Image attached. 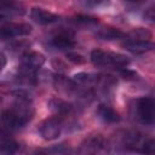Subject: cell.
<instances>
[{"label": "cell", "mask_w": 155, "mask_h": 155, "mask_svg": "<svg viewBox=\"0 0 155 155\" xmlns=\"http://www.w3.org/2000/svg\"><path fill=\"white\" fill-rule=\"evenodd\" d=\"M13 103L2 111V126L7 132H15L24 128L34 116L31 94L27 88L18 87L12 92Z\"/></svg>", "instance_id": "1"}, {"label": "cell", "mask_w": 155, "mask_h": 155, "mask_svg": "<svg viewBox=\"0 0 155 155\" xmlns=\"http://www.w3.org/2000/svg\"><path fill=\"white\" fill-rule=\"evenodd\" d=\"M133 120L147 127H155V99L151 97H139L130 105Z\"/></svg>", "instance_id": "2"}, {"label": "cell", "mask_w": 155, "mask_h": 155, "mask_svg": "<svg viewBox=\"0 0 155 155\" xmlns=\"http://www.w3.org/2000/svg\"><path fill=\"white\" fill-rule=\"evenodd\" d=\"M90 61L94 67L99 68H110L115 70H120L122 68L128 67L130 58L122 53L104 51L99 48H94L90 53Z\"/></svg>", "instance_id": "3"}, {"label": "cell", "mask_w": 155, "mask_h": 155, "mask_svg": "<svg viewBox=\"0 0 155 155\" xmlns=\"http://www.w3.org/2000/svg\"><path fill=\"white\" fill-rule=\"evenodd\" d=\"M68 125H71V124L70 122L67 124V117L61 116V115H54V116H51V117L44 120L40 124L38 132L42 139L54 140L58 137H61V134L65 131ZM68 127H70V126H68Z\"/></svg>", "instance_id": "4"}, {"label": "cell", "mask_w": 155, "mask_h": 155, "mask_svg": "<svg viewBox=\"0 0 155 155\" xmlns=\"http://www.w3.org/2000/svg\"><path fill=\"white\" fill-rule=\"evenodd\" d=\"M48 44L51 47L59 50V51H71L76 41L74 39V31L71 30H58L53 33V35L50 38Z\"/></svg>", "instance_id": "5"}, {"label": "cell", "mask_w": 155, "mask_h": 155, "mask_svg": "<svg viewBox=\"0 0 155 155\" xmlns=\"http://www.w3.org/2000/svg\"><path fill=\"white\" fill-rule=\"evenodd\" d=\"M33 31V27L29 23H6L0 29V35L4 40H11L13 38L27 36Z\"/></svg>", "instance_id": "6"}, {"label": "cell", "mask_w": 155, "mask_h": 155, "mask_svg": "<svg viewBox=\"0 0 155 155\" xmlns=\"http://www.w3.org/2000/svg\"><path fill=\"white\" fill-rule=\"evenodd\" d=\"M45 63V56L40 52L35 51H28L19 56V67L31 70V71H39V69Z\"/></svg>", "instance_id": "7"}, {"label": "cell", "mask_w": 155, "mask_h": 155, "mask_svg": "<svg viewBox=\"0 0 155 155\" xmlns=\"http://www.w3.org/2000/svg\"><path fill=\"white\" fill-rule=\"evenodd\" d=\"M47 107L51 111L54 113V115H61L64 117H68L76 111V107L73 103L61 98H51L47 102Z\"/></svg>", "instance_id": "8"}, {"label": "cell", "mask_w": 155, "mask_h": 155, "mask_svg": "<svg viewBox=\"0 0 155 155\" xmlns=\"http://www.w3.org/2000/svg\"><path fill=\"white\" fill-rule=\"evenodd\" d=\"M30 18L41 25H48V24H53L59 22L61 17L51 11H47L45 8L41 7H33L30 10Z\"/></svg>", "instance_id": "9"}, {"label": "cell", "mask_w": 155, "mask_h": 155, "mask_svg": "<svg viewBox=\"0 0 155 155\" xmlns=\"http://www.w3.org/2000/svg\"><path fill=\"white\" fill-rule=\"evenodd\" d=\"M122 47L128 52L140 54L153 51L155 48V44L150 40H125L122 42Z\"/></svg>", "instance_id": "10"}, {"label": "cell", "mask_w": 155, "mask_h": 155, "mask_svg": "<svg viewBox=\"0 0 155 155\" xmlns=\"http://www.w3.org/2000/svg\"><path fill=\"white\" fill-rule=\"evenodd\" d=\"M96 114L98 119L105 124H117L121 121V116L119 115V113L108 103H101L97 107Z\"/></svg>", "instance_id": "11"}, {"label": "cell", "mask_w": 155, "mask_h": 155, "mask_svg": "<svg viewBox=\"0 0 155 155\" xmlns=\"http://www.w3.org/2000/svg\"><path fill=\"white\" fill-rule=\"evenodd\" d=\"M108 143L107 140L101 136V134H93L87 137L82 144H81V149L86 153H97V151H102L104 149H107Z\"/></svg>", "instance_id": "12"}, {"label": "cell", "mask_w": 155, "mask_h": 155, "mask_svg": "<svg viewBox=\"0 0 155 155\" xmlns=\"http://www.w3.org/2000/svg\"><path fill=\"white\" fill-rule=\"evenodd\" d=\"M25 13L24 8L12 1L7 0H1L0 4V17L1 19L5 18H11V17H17V16H23Z\"/></svg>", "instance_id": "13"}, {"label": "cell", "mask_w": 155, "mask_h": 155, "mask_svg": "<svg viewBox=\"0 0 155 155\" xmlns=\"http://www.w3.org/2000/svg\"><path fill=\"white\" fill-rule=\"evenodd\" d=\"M21 144L10 137V132L2 130L0 136V151L2 154H15L19 150Z\"/></svg>", "instance_id": "14"}, {"label": "cell", "mask_w": 155, "mask_h": 155, "mask_svg": "<svg viewBox=\"0 0 155 155\" xmlns=\"http://www.w3.org/2000/svg\"><path fill=\"white\" fill-rule=\"evenodd\" d=\"M96 36L98 39L102 40H125L126 38V33H124L122 30L117 29V28H113V27H103V28H98L96 31Z\"/></svg>", "instance_id": "15"}, {"label": "cell", "mask_w": 155, "mask_h": 155, "mask_svg": "<svg viewBox=\"0 0 155 155\" xmlns=\"http://www.w3.org/2000/svg\"><path fill=\"white\" fill-rule=\"evenodd\" d=\"M150 38H151L150 31H148L144 28H136L126 33L125 40H149Z\"/></svg>", "instance_id": "16"}, {"label": "cell", "mask_w": 155, "mask_h": 155, "mask_svg": "<svg viewBox=\"0 0 155 155\" xmlns=\"http://www.w3.org/2000/svg\"><path fill=\"white\" fill-rule=\"evenodd\" d=\"M71 22L75 25H80V27H93V25L98 24V19L97 18L91 17V16H85V15L75 16L71 19Z\"/></svg>", "instance_id": "17"}, {"label": "cell", "mask_w": 155, "mask_h": 155, "mask_svg": "<svg viewBox=\"0 0 155 155\" xmlns=\"http://www.w3.org/2000/svg\"><path fill=\"white\" fill-rule=\"evenodd\" d=\"M30 47V42L29 41H25V40H16V41H12L8 44V50L13 53H19L21 56L25 52H28V48Z\"/></svg>", "instance_id": "18"}, {"label": "cell", "mask_w": 155, "mask_h": 155, "mask_svg": "<svg viewBox=\"0 0 155 155\" xmlns=\"http://www.w3.org/2000/svg\"><path fill=\"white\" fill-rule=\"evenodd\" d=\"M85 8H103L110 5V0H78Z\"/></svg>", "instance_id": "19"}, {"label": "cell", "mask_w": 155, "mask_h": 155, "mask_svg": "<svg viewBox=\"0 0 155 155\" xmlns=\"http://www.w3.org/2000/svg\"><path fill=\"white\" fill-rule=\"evenodd\" d=\"M67 58H68V61H70L71 63L78 64V65L84 64L86 62V59L84 58V56H81V54H79L76 52H71V51H68L67 52Z\"/></svg>", "instance_id": "20"}, {"label": "cell", "mask_w": 155, "mask_h": 155, "mask_svg": "<svg viewBox=\"0 0 155 155\" xmlns=\"http://www.w3.org/2000/svg\"><path fill=\"white\" fill-rule=\"evenodd\" d=\"M143 18L147 22H150V23L155 24V7H150V8L145 10L144 13H143Z\"/></svg>", "instance_id": "21"}, {"label": "cell", "mask_w": 155, "mask_h": 155, "mask_svg": "<svg viewBox=\"0 0 155 155\" xmlns=\"http://www.w3.org/2000/svg\"><path fill=\"white\" fill-rule=\"evenodd\" d=\"M125 1H127V2H130V4H133V5H140V4H143L145 0H125Z\"/></svg>", "instance_id": "22"}, {"label": "cell", "mask_w": 155, "mask_h": 155, "mask_svg": "<svg viewBox=\"0 0 155 155\" xmlns=\"http://www.w3.org/2000/svg\"><path fill=\"white\" fill-rule=\"evenodd\" d=\"M1 61H2V65H1V69L5 68V64H6V57L4 53H1Z\"/></svg>", "instance_id": "23"}]
</instances>
